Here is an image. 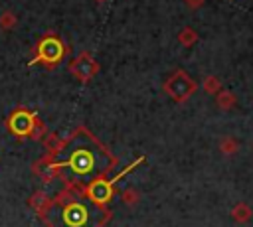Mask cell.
I'll return each mask as SVG.
<instances>
[{
	"mask_svg": "<svg viewBox=\"0 0 253 227\" xmlns=\"http://www.w3.org/2000/svg\"><path fill=\"white\" fill-rule=\"evenodd\" d=\"M57 154H63V158L59 162H51L55 174L59 172L69 188L77 189H83L91 182L103 178L115 164L113 156L83 128L63 142Z\"/></svg>",
	"mask_w": 253,
	"mask_h": 227,
	"instance_id": "cell-1",
	"label": "cell"
},
{
	"mask_svg": "<svg viewBox=\"0 0 253 227\" xmlns=\"http://www.w3.org/2000/svg\"><path fill=\"white\" fill-rule=\"evenodd\" d=\"M113 184H115L113 180H103V178H99V180L91 182L89 186H85L83 191H85V195H87L89 199H93L95 203L105 205V203L113 197Z\"/></svg>",
	"mask_w": 253,
	"mask_h": 227,
	"instance_id": "cell-5",
	"label": "cell"
},
{
	"mask_svg": "<svg viewBox=\"0 0 253 227\" xmlns=\"http://www.w3.org/2000/svg\"><path fill=\"white\" fill-rule=\"evenodd\" d=\"M249 215H251V211H249L245 205H237V207L233 209V217H235L237 221H247Z\"/></svg>",
	"mask_w": 253,
	"mask_h": 227,
	"instance_id": "cell-9",
	"label": "cell"
},
{
	"mask_svg": "<svg viewBox=\"0 0 253 227\" xmlns=\"http://www.w3.org/2000/svg\"><path fill=\"white\" fill-rule=\"evenodd\" d=\"M63 53H65V47L61 43V39L55 38V36H45V38H42L38 41L36 57L30 63L32 65L34 63H43L45 67H53V65H57L61 61Z\"/></svg>",
	"mask_w": 253,
	"mask_h": 227,
	"instance_id": "cell-3",
	"label": "cell"
},
{
	"mask_svg": "<svg viewBox=\"0 0 253 227\" xmlns=\"http://www.w3.org/2000/svg\"><path fill=\"white\" fill-rule=\"evenodd\" d=\"M42 219L49 227H103L109 211L89 199L83 189L67 188L49 201Z\"/></svg>",
	"mask_w": 253,
	"mask_h": 227,
	"instance_id": "cell-2",
	"label": "cell"
},
{
	"mask_svg": "<svg viewBox=\"0 0 253 227\" xmlns=\"http://www.w3.org/2000/svg\"><path fill=\"white\" fill-rule=\"evenodd\" d=\"M36 113H30L26 109H16L10 118H8V128L16 134V136H30L32 126L36 122Z\"/></svg>",
	"mask_w": 253,
	"mask_h": 227,
	"instance_id": "cell-4",
	"label": "cell"
},
{
	"mask_svg": "<svg viewBox=\"0 0 253 227\" xmlns=\"http://www.w3.org/2000/svg\"><path fill=\"white\" fill-rule=\"evenodd\" d=\"M49 201H51V199H47L43 193H36V195L30 199V205H32V207H34V209H36L40 215H43V211L47 209Z\"/></svg>",
	"mask_w": 253,
	"mask_h": 227,
	"instance_id": "cell-7",
	"label": "cell"
},
{
	"mask_svg": "<svg viewBox=\"0 0 253 227\" xmlns=\"http://www.w3.org/2000/svg\"><path fill=\"white\" fill-rule=\"evenodd\" d=\"M71 69H73V73H75L77 77L87 79V77L91 75V71H93V65H91V61H89L87 55H81V57L71 65Z\"/></svg>",
	"mask_w": 253,
	"mask_h": 227,
	"instance_id": "cell-6",
	"label": "cell"
},
{
	"mask_svg": "<svg viewBox=\"0 0 253 227\" xmlns=\"http://www.w3.org/2000/svg\"><path fill=\"white\" fill-rule=\"evenodd\" d=\"M0 24H2V28H4V30H12V28H14V24H16L14 14H12V12H4V14H2V18H0Z\"/></svg>",
	"mask_w": 253,
	"mask_h": 227,
	"instance_id": "cell-8",
	"label": "cell"
}]
</instances>
